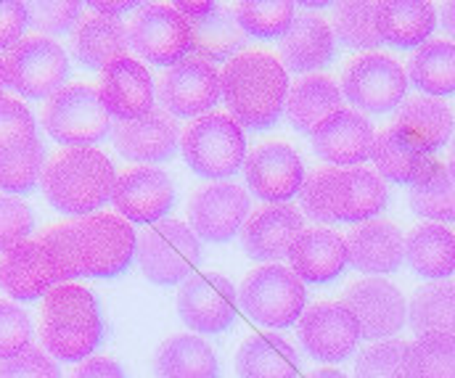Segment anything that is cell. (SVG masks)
I'll return each instance as SVG.
<instances>
[{
	"label": "cell",
	"mask_w": 455,
	"mask_h": 378,
	"mask_svg": "<svg viewBox=\"0 0 455 378\" xmlns=\"http://www.w3.org/2000/svg\"><path fill=\"white\" fill-rule=\"evenodd\" d=\"M411 378H455V336L427 334L408 347Z\"/></svg>",
	"instance_id": "cell-42"
},
{
	"label": "cell",
	"mask_w": 455,
	"mask_h": 378,
	"mask_svg": "<svg viewBox=\"0 0 455 378\" xmlns=\"http://www.w3.org/2000/svg\"><path fill=\"white\" fill-rule=\"evenodd\" d=\"M341 109V91L331 77L310 75L291 85L286 98V117L294 130L310 132Z\"/></svg>",
	"instance_id": "cell-31"
},
{
	"label": "cell",
	"mask_w": 455,
	"mask_h": 378,
	"mask_svg": "<svg viewBox=\"0 0 455 378\" xmlns=\"http://www.w3.org/2000/svg\"><path fill=\"white\" fill-rule=\"evenodd\" d=\"M35 231V215L32 209L8 193H0V252L29 241V233Z\"/></svg>",
	"instance_id": "cell-47"
},
{
	"label": "cell",
	"mask_w": 455,
	"mask_h": 378,
	"mask_svg": "<svg viewBox=\"0 0 455 378\" xmlns=\"http://www.w3.org/2000/svg\"><path fill=\"white\" fill-rule=\"evenodd\" d=\"M408 347L400 339L376 342L365 347L355 363V378H411Z\"/></svg>",
	"instance_id": "cell-44"
},
{
	"label": "cell",
	"mask_w": 455,
	"mask_h": 378,
	"mask_svg": "<svg viewBox=\"0 0 455 378\" xmlns=\"http://www.w3.org/2000/svg\"><path fill=\"white\" fill-rule=\"evenodd\" d=\"M389 204L381 175L365 167H321L305 177L299 207L318 223H368Z\"/></svg>",
	"instance_id": "cell-3"
},
{
	"label": "cell",
	"mask_w": 455,
	"mask_h": 378,
	"mask_svg": "<svg viewBox=\"0 0 455 378\" xmlns=\"http://www.w3.org/2000/svg\"><path fill=\"white\" fill-rule=\"evenodd\" d=\"M180 127L178 120L164 112L154 109L140 120H127V122H114L112 140L116 151L138 164H159L172 159V154L180 146Z\"/></svg>",
	"instance_id": "cell-22"
},
{
	"label": "cell",
	"mask_w": 455,
	"mask_h": 378,
	"mask_svg": "<svg viewBox=\"0 0 455 378\" xmlns=\"http://www.w3.org/2000/svg\"><path fill=\"white\" fill-rule=\"evenodd\" d=\"M69 378H124V371L112 358H88Z\"/></svg>",
	"instance_id": "cell-51"
},
{
	"label": "cell",
	"mask_w": 455,
	"mask_h": 378,
	"mask_svg": "<svg viewBox=\"0 0 455 378\" xmlns=\"http://www.w3.org/2000/svg\"><path fill=\"white\" fill-rule=\"evenodd\" d=\"M334 35L347 48L376 51L381 45L376 29V3H339L334 11Z\"/></svg>",
	"instance_id": "cell-43"
},
{
	"label": "cell",
	"mask_w": 455,
	"mask_h": 378,
	"mask_svg": "<svg viewBox=\"0 0 455 378\" xmlns=\"http://www.w3.org/2000/svg\"><path fill=\"white\" fill-rule=\"evenodd\" d=\"M5 75L8 85L32 101L56 96L67 77H69V59L67 51L45 37V35H27L5 53Z\"/></svg>",
	"instance_id": "cell-11"
},
{
	"label": "cell",
	"mask_w": 455,
	"mask_h": 378,
	"mask_svg": "<svg viewBox=\"0 0 455 378\" xmlns=\"http://www.w3.org/2000/svg\"><path fill=\"white\" fill-rule=\"evenodd\" d=\"M291 270L307 283H329L339 278L349 264L347 244L337 231L329 228H310L294 241L291 252Z\"/></svg>",
	"instance_id": "cell-28"
},
{
	"label": "cell",
	"mask_w": 455,
	"mask_h": 378,
	"mask_svg": "<svg viewBox=\"0 0 455 378\" xmlns=\"http://www.w3.org/2000/svg\"><path fill=\"white\" fill-rule=\"evenodd\" d=\"M37 239L59 256L67 283L72 278H116L138 254L132 223L112 212L51 225Z\"/></svg>",
	"instance_id": "cell-1"
},
{
	"label": "cell",
	"mask_w": 455,
	"mask_h": 378,
	"mask_svg": "<svg viewBox=\"0 0 455 378\" xmlns=\"http://www.w3.org/2000/svg\"><path fill=\"white\" fill-rule=\"evenodd\" d=\"M112 159L99 148H61L53 154L43 172V193L48 204L72 217L99 215L112 201L116 185Z\"/></svg>",
	"instance_id": "cell-4"
},
{
	"label": "cell",
	"mask_w": 455,
	"mask_h": 378,
	"mask_svg": "<svg viewBox=\"0 0 455 378\" xmlns=\"http://www.w3.org/2000/svg\"><path fill=\"white\" fill-rule=\"evenodd\" d=\"M99 93L109 114L116 117V122L140 120L148 112H154V80L148 69L132 56L114 61L101 72Z\"/></svg>",
	"instance_id": "cell-24"
},
{
	"label": "cell",
	"mask_w": 455,
	"mask_h": 378,
	"mask_svg": "<svg viewBox=\"0 0 455 378\" xmlns=\"http://www.w3.org/2000/svg\"><path fill=\"white\" fill-rule=\"evenodd\" d=\"M448 169H451V175L455 177V140H453V146H451V161H448Z\"/></svg>",
	"instance_id": "cell-57"
},
{
	"label": "cell",
	"mask_w": 455,
	"mask_h": 378,
	"mask_svg": "<svg viewBox=\"0 0 455 378\" xmlns=\"http://www.w3.org/2000/svg\"><path fill=\"white\" fill-rule=\"evenodd\" d=\"M405 259L421 278L443 280L455 272V233L440 223H427L405 239Z\"/></svg>",
	"instance_id": "cell-33"
},
{
	"label": "cell",
	"mask_w": 455,
	"mask_h": 378,
	"mask_svg": "<svg viewBox=\"0 0 455 378\" xmlns=\"http://www.w3.org/2000/svg\"><path fill=\"white\" fill-rule=\"evenodd\" d=\"M373 143V125L357 109L341 106L339 112H334L313 130V151L334 167L363 164L365 159H371Z\"/></svg>",
	"instance_id": "cell-23"
},
{
	"label": "cell",
	"mask_w": 455,
	"mask_h": 378,
	"mask_svg": "<svg viewBox=\"0 0 455 378\" xmlns=\"http://www.w3.org/2000/svg\"><path fill=\"white\" fill-rule=\"evenodd\" d=\"M27 24L29 19L24 3H0V51L8 53L24 37Z\"/></svg>",
	"instance_id": "cell-50"
},
{
	"label": "cell",
	"mask_w": 455,
	"mask_h": 378,
	"mask_svg": "<svg viewBox=\"0 0 455 378\" xmlns=\"http://www.w3.org/2000/svg\"><path fill=\"white\" fill-rule=\"evenodd\" d=\"M112 204L127 223L156 225L175 204V185L159 167H130L116 177Z\"/></svg>",
	"instance_id": "cell-20"
},
{
	"label": "cell",
	"mask_w": 455,
	"mask_h": 378,
	"mask_svg": "<svg viewBox=\"0 0 455 378\" xmlns=\"http://www.w3.org/2000/svg\"><path fill=\"white\" fill-rule=\"evenodd\" d=\"M238 302L251 320L270 328H289L305 315L307 291L294 270L283 264H265L243 278Z\"/></svg>",
	"instance_id": "cell-7"
},
{
	"label": "cell",
	"mask_w": 455,
	"mask_h": 378,
	"mask_svg": "<svg viewBox=\"0 0 455 378\" xmlns=\"http://www.w3.org/2000/svg\"><path fill=\"white\" fill-rule=\"evenodd\" d=\"M61 283H67L61 262L40 239L24 241L0 256V286L19 302L48 296Z\"/></svg>",
	"instance_id": "cell-15"
},
{
	"label": "cell",
	"mask_w": 455,
	"mask_h": 378,
	"mask_svg": "<svg viewBox=\"0 0 455 378\" xmlns=\"http://www.w3.org/2000/svg\"><path fill=\"white\" fill-rule=\"evenodd\" d=\"M302 212L291 204H262L241 228V247L251 259L278 262L289 256L294 241L302 236Z\"/></svg>",
	"instance_id": "cell-21"
},
{
	"label": "cell",
	"mask_w": 455,
	"mask_h": 378,
	"mask_svg": "<svg viewBox=\"0 0 455 378\" xmlns=\"http://www.w3.org/2000/svg\"><path fill=\"white\" fill-rule=\"evenodd\" d=\"M188 21H194V19H199V16H204V13H210V8L215 5V3H210V0H204V3H194V0H178V3H172Z\"/></svg>",
	"instance_id": "cell-53"
},
{
	"label": "cell",
	"mask_w": 455,
	"mask_h": 378,
	"mask_svg": "<svg viewBox=\"0 0 455 378\" xmlns=\"http://www.w3.org/2000/svg\"><path fill=\"white\" fill-rule=\"evenodd\" d=\"M371 159L384 180L400 185H416L437 164V156L427 146L397 125L384 127L376 135Z\"/></svg>",
	"instance_id": "cell-26"
},
{
	"label": "cell",
	"mask_w": 455,
	"mask_h": 378,
	"mask_svg": "<svg viewBox=\"0 0 455 378\" xmlns=\"http://www.w3.org/2000/svg\"><path fill=\"white\" fill-rule=\"evenodd\" d=\"M156 96L162 109L172 117H207V112H212L223 96L220 72L215 64L199 56H188L164 72Z\"/></svg>",
	"instance_id": "cell-13"
},
{
	"label": "cell",
	"mask_w": 455,
	"mask_h": 378,
	"mask_svg": "<svg viewBox=\"0 0 455 378\" xmlns=\"http://www.w3.org/2000/svg\"><path fill=\"white\" fill-rule=\"evenodd\" d=\"M0 378H61V371L45 350L29 347L27 352L0 363Z\"/></svg>",
	"instance_id": "cell-49"
},
{
	"label": "cell",
	"mask_w": 455,
	"mask_h": 378,
	"mask_svg": "<svg viewBox=\"0 0 455 378\" xmlns=\"http://www.w3.org/2000/svg\"><path fill=\"white\" fill-rule=\"evenodd\" d=\"M341 93L349 104H355V109L384 114L403 106L408 93V75L392 56L365 53L344 69Z\"/></svg>",
	"instance_id": "cell-12"
},
{
	"label": "cell",
	"mask_w": 455,
	"mask_h": 378,
	"mask_svg": "<svg viewBox=\"0 0 455 378\" xmlns=\"http://www.w3.org/2000/svg\"><path fill=\"white\" fill-rule=\"evenodd\" d=\"M307 378H349L341 371H334V368H323V371H313Z\"/></svg>",
	"instance_id": "cell-55"
},
{
	"label": "cell",
	"mask_w": 455,
	"mask_h": 378,
	"mask_svg": "<svg viewBox=\"0 0 455 378\" xmlns=\"http://www.w3.org/2000/svg\"><path fill=\"white\" fill-rule=\"evenodd\" d=\"M88 8H91L93 13H99V16L119 19L122 13H127V11H138L140 5H138V3H99V0H93V3H88Z\"/></svg>",
	"instance_id": "cell-52"
},
{
	"label": "cell",
	"mask_w": 455,
	"mask_h": 378,
	"mask_svg": "<svg viewBox=\"0 0 455 378\" xmlns=\"http://www.w3.org/2000/svg\"><path fill=\"white\" fill-rule=\"evenodd\" d=\"M191 35H194V53L204 61H230L238 56V51L246 43V32L241 29L233 8H226L215 3L210 13L199 16L191 21Z\"/></svg>",
	"instance_id": "cell-35"
},
{
	"label": "cell",
	"mask_w": 455,
	"mask_h": 378,
	"mask_svg": "<svg viewBox=\"0 0 455 378\" xmlns=\"http://www.w3.org/2000/svg\"><path fill=\"white\" fill-rule=\"evenodd\" d=\"M228 114L241 127L267 130L286 112L289 75L267 51H241L220 72Z\"/></svg>",
	"instance_id": "cell-2"
},
{
	"label": "cell",
	"mask_w": 455,
	"mask_h": 378,
	"mask_svg": "<svg viewBox=\"0 0 455 378\" xmlns=\"http://www.w3.org/2000/svg\"><path fill=\"white\" fill-rule=\"evenodd\" d=\"M411 83L432 98L455 93V43L429 40L408 61Z\"/></svg>",
	"instance_id": "cell-37"
},
{
	"label": "cell",
	"mask_w": 455,
	"mask_h": 378,
	"mask_svg": "<svg viewBox=\"0 0 455 378\" xmlns=\"http://www.w3.org/2000/svg\"><path fill=\"white\" fill-rule=\"evenodd\" d=\"M37 138V125L27 104L11 96H0V151L21 146Z\"/></svg>",
	"instance_id": "cell-48"
},
{
	"label": "cell",
	"mask_w": 455,
	"mask_h": 378,
	"mask_svg": "<svg viewBox=\"0 0 455 378\" xmlns=\"http://www.w3.org/2000/svg\"><path fill=\"white\" fill-rule=\"evenodd\" d=\"M437 27V11L427 0L376 3V29L381 43L395 48H421Z\"/></svg>",
	"instance_id": "cell-29"
},
{
	"label": "cell",
	"mask_w": 455,
	"mask_h": 378,
	"mask_svg": "<svg viewBox=\"0 0 455 378\" xmlns=\"http://www.w3.org/2000/svg\"><path fill=\"white\" fill-rule=\"evenodd\" d=\"M202 256V244L191 225L180 220H162L140 233L138 264L140 272L156 286L186 283Z\"/></svg>",
	"instance_id": "cell-10"
},
{
	"label": "cell",
	"mask_w": 455,
	"mask_h": 378,
	"mask_svg": "<svg viewBox=\"0 0 455 378\" xmlns=\"http://www.w3.org/2000/svg\"><path fill=\"white\" fill-rule=\"evenodd\" d=\"M249 193L235 183H212L202 185L188 201V223L191 231L210 241L226 244L241 233L249 220Z\"/></svg>",
	"instance_id": "cell-17"
},
{
	"label": "cell",
	"mask_w": 455,
	"mask_h": 378,
	"mask_svg": "<svg viewBox=\"0 0 455 378\" xmlns=\"http://www.w3.org/2000/svg\"><path fill=\"white\" fill-rule=\"evenodd\" d=\"M5 85H8V75H5V61L0 59V96H3Z\"/></svg>",
	"instance_id": "cell-56"
},
{
	"label": "cell",
	"mask_w": 455,
	"mask_h": 378,
	"mask_svg": "<svg viewBox=\"0 0 455 378\" xmlns=\"http://www.w3.org/2000/svg\"><path fill=\"white\" fill-rule=\"evenodd\" d=\"M188 167L210 180L235 175L246 161V138L230 114H207L194 120L180 138Z\"/></svg>",
	"instance_id": "cell-8"
},
{
	"label": "cell",
	"mask_w": 455,
	"mask_h": 378,
	"mask_svg": "<svg viewBox=\"0 0 455 378\" xmlns=\"http://www.w3.org/2000/svg\"><path fill=\"white\" fill-rule=\"evenodd\" d=\"M443 27L451 32V37L455 40V0L443 5Z\"/></svg>",
	"instance_id": "cell-54"
},
{
	"label": "cell",
	"mask_w": 455,
	"mask_h": 378,
	"mask_svg": "<svg viewBox=\"0 0 455 378\" xmlns=\"http://www.w3.org/2000/svg\"><path fill=\"white\" fill-rule=\"evenodd\" d=\"M45 164V146L40 138L0 151V191L29 193L43 180Z\"/></svg>",
	"instance_id": "cell-40"
},
{
	"label": "cell",
	"mask_w": 455,
	"mask_h": 378,
	"mask_svg": "<svg viewBox=\"0 0 455 378\" xmlns=\"http://www.w3.org/2000/svg\"><path fill=\"white\" fill-rule=\"evenodd\" d=\"M243 177L254 196L265 204H289L305 185V167L299 154L281 140L259 143L243 161Z\"/></svg>",
	"instance_id": "cell-14"
},
{
	"label": "cell",
	"mask_w": 455,
	"mask_h": 378,
	"mask_svg": "<svg viewBox=\"0 0 455 378\" xmlns=\"http://www.w3.org/2000/svg\"><path fill=\"white\" fill-rule=\"evenodd\" d=\"M156 378H218L215 350L199 336H170L154 358Z\"/></svg>",
	"instance_id": "cell-34"
},
{
	"label": "cell",
	"mask_w": 455,
	"mask_h": 378,
	"mask_svg": "<svg viewBox=\"0 0 455 378\" xmlns=\"http://www.w3.org/2000/svg\"><path fill=\"white\" fill-rule=\"evenodd\" d=\"M395 125L411 132L421 146H427L432 154H437L443 146L451 143L455 117L451 106L443 98L432 96H413L405 98L403 106L395 114Z\"/></svg>",
	"instance_id": "cell-36"
},
{
	"label": "cell",
	"mask_w": 455,
	"mask_h": 378,
	"mask_svg": "<svg viewBox=\"0 0 455 378\" xmlns=\"http://www.w3.org/2000/svg\"><path fill=\"white\" fill-rule=\"evenodd\" d=\"M411 209L435 223H453L455 177L443 161H437L416 185H411Z\"/></svg>",
	"instance_id": "cell-39"
},
{
	"label": "cell",
	"mask_w": 455,
	"mask_h": 378,
	"mask_svg": "<svg viewBox=\"0 0 455 378\" xmlns=\"http://www.w3.org/2000/svg\"><path fill=\"white\" fill-rule=\"evenodd\" d=\"M363 339L355 312L344 302H321L299 318V342L315 360L341 363Z\"/></svg>",
	"instance_id": "cell-19"
},
{
	"label": "cell",
	"mask_w": 455,
	"mask_h": 378,
	"mask_svg": "<svg viewBox=\"0 0 455 378\" xmlns=\"http://www.w3.org/2000/svg\"><path fill=\"white\" fill-rule=\"evenodd\" d=\"M32 344V320L13 302L0 299V363L27 352Z\"/></svg>",
	"instance_id": "cell-46"
},
{
	"label": "cell",
	"mask_w": 455,
	"mask_h": 378,
	"mask_svg": "<svg viewBox=\"0 0 455 378\" xmlns=\"http://www.w3.org/2000/svg\"><path fill=\"white\" fill-rule=\"evenodd\" d=\"M344 304L355 312L360 334L368 342H389L408 320L403 291L384 278H363L344 291Z\"/></svg>",
	"instance_id": "cell-16"
},
{
	"label": "cell",
	"mask_w": 455,
	"mask_h": 378,
	"mask_svg": "<svg viewBox=\"0 0 455 378\" xmlns=\"http://www.w3.org/2000/svg\"><path fill=\"white\" fill-rule=\"evenodd\" d=\"M104 339L101 307L85 286L61 283L40 307V342L61 363H85Z\"/></svg>",
	"instance_id": "cell-5"
},
{
	"label": "cell",
	"mask_w": 455,
	"mask_h": 378,
	"mask_svg": "<svg viewBox=\"0 0 455 378\" xmlns=\"http://www.w3.org/2000/svg\"><path fill=\"white\" fill-rule=\"evenodd\" d=\"M347 256L357 272L384 275L400 270L405 259V236L397 225L384 220H368L355 225L347 239Z\"/></svg>",
	"instance_id": "cell-27"
},
{
	"label": "cell",
	"mask_w": 455,
	"mask_h": 378,
	"mask_svg": "<svg viewBox=\"0 0 455 378\" xmlns=\"http://www.w3.org/2000/svg\"><path fill=\"white\" fill-rule=\"evenodd\" d=\"M178 315L196 334H223L235 320V288L220 272L191 275L178 291Z\"/></svg>",
	"instance_id": "cell-18"
},
{
	"label": "cell",
	"mask_w": 455,
	"mask_h": 378,
	"mask_svg": "<svg viewBox=\"0 0 455 378\" xmlns=\"http://www.w3.org/2000/svg\"><path fill=\"white\" fill-rule=\"evenodd\" d=\"M127 51H130V35L119 19L91 13L83 16L72 32V53L88 69L104 72L109 64L124 59Z\"/></svg>",
	"instance_id": "cell-30"
},
{
	"label": "cell",
	"mask_w": 455,
	"mask_h": 378,
	"mask_svg": "<svg viewBox=\"0 0 455 378\" xmlns=\"http://www.w3.org/2000/svg\"><path fill=\"white\" fill-rule=\"evenodd\" d=\"M45 132L67 148H93L112 130V114L101 101L99 88L75 83L64 85L43 106Z\"/></svg>",
	"instance_id": "cell-6"
},
{
	"label": "cell",
	"mask_w": 455,
	"mask_h": 378,
	"mask_svg": "<svg viewBox=\"0 0 455 378\" xmlns=\"http://www.w3.org/2000/svg\"><path fill=\"white\" fill-rule=\"evenodd\" d=\"M233 13L241 29L259 40L283 37L297 19V8L289 0H246V3H235Z\"/></svg>",
	"instance_id": "cell-41"
},
{
	"label": "cell",
	"mask_w": 455,
	"mask_h": 378,
	"mask_svg": "<svg viewBox=\"0 0 455 378\" xmlns=\"http://www.w3.org/2000/svg\"><path fill=\"white\" fill-rule=\"evenodd\" d=\"M334 37L337 35L323 16H318L313 11H299L291 29L278 40L281 59H283L286 69L305 75V72L329 67L337 56Z\"/></svg>",
	"instance_id": "cell-25"
},
{
	"label": "cell",
	"mask_w": 455,
	"mask_h": 378,
	"mask_svg": "<svg viewBox=\"0 0 455 378\" xmlns=\"http://www.w3.org/2000/svg\"><path fill=\"white\" fill-rule=\"evenodd\" d=\"M408 320L416 336H427V334L455 336V283L437 280L421 286L411 299Z\"/></svg>",
	"instance_id": "cell-38"
},
{
	"label": "cell",
	"mask_w": 455,
	"mask_h": 378,
	"mask_svg": "<svg viewBox=\"0 0 455 378\" xmlns=\"http://www.w3.org/2000/svg\"><path fill=\"white\" fill-rule=\"evenodd\" d=\"M297 350L278 334L251 336L238 347V378H297Z\"/></svg>",
	"instance_id": "cell-32"
},
{
	"label": "cell",
	"mask_w": 455,
	"mask_h": 378,
	"mask_svg": "<svg viewBox=\"0 0 455 378\" xmlns=\"http://www.w3.org/2000/svg\"><path fill=\"white\" fill-rule=\"evenodd\" d=\"M24 5H27L29 24L35 29H40L45 37L48 35H67L83 19V3H75V0H61V3L37 0V3H24Z\"/></svg>",
	"instance_id": "cell-45"
},
{
	"label": "cell",
	"mask_w": 455,
	"mask_h": 378,
	"mask_svg": "<svg viewBox=\"0 0 455 378\" xmlns=\"http://www.w3.org/2000/svg\"><path fill=\"white\" fill-rule=\"evenodd\" d=\"M130 48L154 67H175L194 48L191 21L172 3H146L127 27Z\"/></svg>",
	"instance_id": "cell-9"
}]
</instances>
